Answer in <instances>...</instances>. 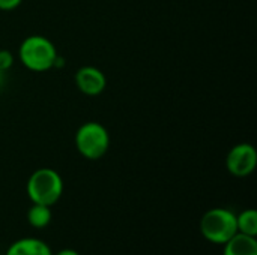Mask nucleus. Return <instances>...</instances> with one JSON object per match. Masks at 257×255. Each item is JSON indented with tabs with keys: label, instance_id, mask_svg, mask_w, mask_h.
<instances>
[{
	"label": "nucleus",
	"instance_id": "2",
	"mask_svg": "<svg viewBox=\"0 0 257 255\" xmlns=\"http://www.w3.org/2000/svg\"><path fill=\"white\" fill-rule=\"evenodd\" d=\"M200 233L208 242L224 245L238 233L236 215L224 207L211 209L200 219Z\"/></svg>",
	"mask_w": 257,
	"mask_h": 255
},
{
	"label": "nucleus",
	"instance_id": "10",
	"mask_svg": "<svg viewBox=\"0 0 257 255\" xmlns=\"http://www.w3.org/2000/svg\"><path fill=\"white\" fill-rule=\"evenodd\" d=\"M236 225L238 233L256 237L257 236V212L254 209L242 210L239 215H236Z\"/></svg>",
	"mask_w": 257,
	"mask_h": 255
},
{
	"label": "nucleus",
	"instance_id": "1",
	"mask_svg": "<svg viewBox=\"0 0 257 255\" xmlns=\"http://www.w3.org/2000/svg\"><path fill=\"white\" fill-rule=\"evenodd\" d=\"M63 194V180L60 174L51 168H39L29 177L27 195L35 204L53 206Z\"/></svg>",
	"mask_w": 257,
	"mask_h": 255
},
{
	"label": "nucleus",
	"instance_id": "12",
	"mask_svg": "<svg viewBox=\"0 0 257 255\" xmlns=\"http://www.w3.org/2000/svg\"><path fill=\"white\" fill-rule=\"evenodd\" d=\"M20 3H21V0H0V9L11 11V9H15Z\"/></svg>",
	"mask_w": 257,
	"mask_h": 255
},
{
	"label": "nucleus",
	"instance_id": "6",
	"mask_svg": "<svg viewBox=\"0 0 257 255\" xmlns=\"http://www.w3.org/2000/svg\"><path fill=\"white\" fill-rule=\"evenodd\" d=\"M75 83L80 92H83L84 95L96 96L105 89L107 80L99 69L93 66H84L75 74Z\"/></svg>",
	"mask_w": 257,
	"mask_h": 255
},
{
	"label": "nucleus",
	"instance_id": "5",
	"mask_svg": "<svg viewBox=\"0 0 257 255\" xmlns=\"http://www.w3.org/2000/svg\"><path fill=\"white\" fill-rule=\"evenodd\" d=\"M257 164L256 149L248 144L242 143L230 149L227 158H226V167L230 174L235 177H247L250 176Z\"/></svg>",
	"mask_w": 257,
	"mask_h": 255
},
{
	"label": "nucleus",
	"instance_id": "7",
	"mask_svg": "<svg viewBox=\"0 0 257 255\" xmlns=\"http://www.w3.org/2000/svg\"><path fill=\"white\" fill-rule=\"evenodd\" d=\"M5 255H53V252L44 240L35 237H23L15 240Z\"/></svg>",
	"mask_w": 257,
	"mask_h": 255
},
{
	"label": "nucleus",
	"instance_id": "13",
	"mask_svg": "<svg viewBox=\"0 0 257 255\" xmlns=\"http://www.w3.org/2000/svg\"><path fill=\"white\" fill-rule=\"evenodd\" d=\"M53 255H80L75 249H71V248H65V249H60V251H57L56 254Z\"/></svg>",
	"mask_w": 257,
	"mask_h": 255
},
{
	"label": "nucleus",
	"instance_id": "3",
	"mask_svg": "<svg viewBox=\"0 0 257 255\" xmlns=\"http://www.w3.org/2000/svg\"><path fill=\"white\" fill-rule=\"evenodd\" d=\"M56 57V47L44 36H29L23 41L20 47V60L27 69L35 72L51 69L54 66Z\"/></svg>",
	"mask_w": 257,
	"mask_h": 255
},
{
	"label": "nucleus",
	"instance_id": "14",
	"mask_svg": "<svg viewBox=\"0 0 257 255\" xmlns=\"http://www.w3.org/2000/svg\"><path fill=\"white\" fill-rule=\"evenodd\" d=\"M6 72H3V71H0V90L3 89V86H5V83H6V75H5Z\"/></svg>",
	"mask_w": 257,
	"mask_h": 255
},
{
	"label": "nucleus",
	"instance_id": "11",
	"mask_svg": "<svg viewBox=\"0 0 257 255\" xmlns=\"http://www.w3.org/2000/svg\"><path fill=\"white\" fill-rule=\"evenodd\" d=\"M14 65V56L8 50H0V71L6 72Z\"/></svg>",
	"mask_w": 257,
	"mask_h": 255
},
{
	"label": "nucleus",
	"instance_id": "8",
	"mask_svg": "<svg viewBox=\"0 0 257 255\" xmlns=\"http://www.w3.org/2000/svg\"><path fill=\"white\" fill-rule=\"evenodd\" d=\"M223 246V255H257L256 237L242 233H236Z\"/></svg>",
	"mask_w": 257,
	"mask_h": 255
},
{
	"label": "nucleus",
	"instance_id": "4",
	"mask_svg": "<svg viewBox=\"0 0 257 255\" xmlns=\"http://www.w3.org/2000/svg\"><path fill=\"white\" fill-rule=\"evenodd\" d=\"M75 146L81 156L90 161H96L107 153L110 137L102 125L96 122H87L78 128L75 134Z\"/></svg>",
	"mask_w": 257,
	"mask_h": 255
},
{
	"label": "nucleus",
	"instance_id": "9",
	"mask_svg": "<svg viewBox=\"0 0 257 255\" xmlns=\"http://www.w3.org/2000/svg\"><path fill=\"white\" fill-rule=\"evenodd\" d=\"M53 219V213L50 206L45 204H32V207L27 210V221L33 228H45Z\"/></svg>",
	"mask_w": 257,
	"mask_h": 255
}]
</instances>
